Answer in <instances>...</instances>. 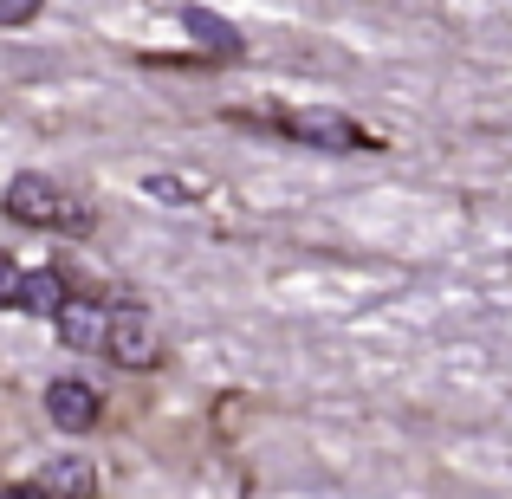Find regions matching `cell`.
Here are the masks:
<instances>
[{
    "label": "cell",
    "instance_id": "cell-13",
    "mask_svg": "<svg viewBox=\"0 0 512 499\" xmlns=\"http://www.w3.org/2000/svg\"><path fill=\"white\" fill-rule=\"evenodd\" d=\"M85 499H91V493H85Z\"/></svg>",
    "mask_w": 512,
    "mask_h": 499
},
{
    "label": "cell",
    "instance_id": "cell-10",
    "mask_svg": "<svg viewBox=\"0 0 512 499\" xmlns=\"http://www.w3.org/2000/svg\"><path fill=\"white\" fill-rule=\"evenodd\" d=\"M13 292H20V266L0 253V305H13Z\"/></svg>",
    "mask_w": 512,
    "mask_h": 499
},
{
    "label": "cell",
    "instance_id": "cell-2",
    "mask_svg": "<svg viewBox=\"0 0 512 499\" xmlns=\"http://www.w3.org/2000/svg\"><path fill=\"white\" fill-rule=\"evenodd\" d=\"M286 130L299 143H318V150H370L376 137H363L350 117H338V111H292L286 117Z\"/></svg>",
    "mask_w": 512,
    "mask_h": 499
},
{
    "label": "cell",
    "instance_id": "cell-11",
    "mask_svg": "<svg viewBox=\"0 0 512 499\" xmlns=\"http://www.w3.org/2000/svg\"><path fill=\"white\" fill-rule=\"evenodd\" d=\"M150 188H156V195H163V201H182V195H188V188H182V182H169V175H156V182H150Z\"/></svg>",
    "mask_w": 512,
    "mask_h": 499
},
{
    "label": "cell",
    "instance_id": "cell-8",
    "mask_svg": "<svg viewBox=\"0 0 512 499\" xmlns=\"http://www.w3.org/2000/svg\"><path fill=\"white\" fill-rule=\"evenodd\" d=\"M39 493L46 499H85L91 493V467L85 461H52L46 474H39Z\"/></svg>",
    "mask_w": 512,
    "mask_h": 499
},
{
    "label": "cell",
    "instance_id": "cell-9",
    "mask_svg": "<svg viewBox=\"0 0 512 499\" xmlns=\"http://www.w3.org/2000/svg\"><path fill=\"white\" fill-rule=\"evenodd\" d=\"M33 13H39V0H0V26H20Z\"/></svg>",
    "mask_w": 512,
    "mask_h": 499
},
{
    "label": "cell",
    "instance_id": "cell-6",
    "mask_svg": "<svg viewBox=\"0 0 512 499\" xmlns=\"http://www.w3.org/2000/svg\"><path fill=\"white\" fill-rule=\"evenodd\" d=\"M13 305L33 318H52L65 305V279L52 273V266H39V273H20V292H13Z\"/></svg>",
    "mask_w": 512,
    "mask_h": 499
},
{
    "label": "cell",
    "instance_id": "cell-7",
    "mask_svg": "<svg viewBox=\"0 0 512 499\" xmlns=\"http://www.w3.org/2000/svg\"><path fill=\"white\" fill-rule=\"evenodd\" d=\"M182 26H188V33H195V39H201V46H208V52H214V59H234V52H240V39H234V26H227V20H221V13H208V7H188V13H182Z\"/></svg>",
    "mask_w": 512,
    "mask_h": 499
},
{
    "label": "cell",
    "instance_id": "cell-3",
    "mask_svg": "<svg viewBox=\"0 0 512 499\" xmlns=\"http://www.w3.org/2000/svg\"><path fill=\"white\" fill-rule=\"evenodd\" d=\"M104 350H111L124 370H143V363L156 357V331H150V318H143L137 305H117V312H111V331H104Z\"/></svg>",
    "mask_w": 512,
    "mask_h": 499
},
{
    "label": "cell",
    "instance_id": "cell-4",
    "mask_svg": "<svg viewBox=\"0 0 512 499\" xmlns=\"http://www.w3.org/2000/svg\"><path fill=\"white\" fill-rule=\"evenodd\" d=\"M52 318H59V337H65L72 350H104V331H111V312H104L98 299H72V292H65V305H59Z\"/></svg>",
    "mask_w": 512,
    "mask_h": 499
},
{
    "label": "cell",
    "instance_id": "cell-1",
    "mask_svg": "<svg viewBox=\"0 0 512 499\" xmlns=\"http://www.w3.org/2000/svg\"><path fill=\"white\" fill-rule=\"evenodd\" d=\"M7 214H13L20 227H78V221H85V214H78V201H65L59 188L46 182V175H13Z\"/></svg>",
    "mask_w": 512,
    "mask_h": 499
},
{
    "label": "cell",
    "instance_id": "cell-12",
    "mask_svg": "<svg viewBox=\"0 0 512 499\" xmlns=\"http://www.w3.org/2000/svg\"><path fill=\"white\" fill-rule=\"evenodd\" d=\"M0 499H46L39 487H13V493H0Z\"/></svg>",
    "mask_w": 512,
    "mask_h": 499
},
{
    "label": "cell",
    "instance_id": "cell-5",
    "mask_svg": "<svg viewBox=\"0 0 512 499\" xmlns=\"http://www.w3.org/2000/svg\"><path fill=\"white\" fill-rule=\"evenodd\" d=\"M46 409L59 428H91L98 422V396H91V383H72V376H59V383L46 389Z\"/></svg>",
    "mask_w": 512,
    "mask_h": 499
}]
</instances>
